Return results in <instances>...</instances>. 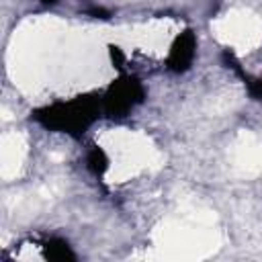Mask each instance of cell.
<instances>
[{
    "label": "cell",
    "mask_w": 262,
    "mask_h": 262,
    "mask_svg": "<svg viewBox=\"0 0 262 262\" xmlns=\"http://www.w3.org/2000/svg\"><path fill=\"white\" fill-rule=\"evenodd\" d=\"M246 86H248V92L252 98L262 100V78H248Z\"/></svg>",
    "instance_id": "7"
},
{
    "label": "cell",
    "mask_w": 262,
    "mask_h": 262,
    "mask_svg": "<svg viewBox=\"0 0 262 262\" xmlns=\"http://www.w3.org/2000/svg\"><path fill=\"white\" fill-rule=\"evenodd\" d=\"M43 250H45V258L55 260V262H72V260H76V254L72 252L70 244L66 239H61V237L47 239Z\"/></svg>",
    "instance_id": "4"
},
{
    "label": "cell",
    "mask_w": 262,
    "mask_h": 262,
    "mask_svg": "<svg viewBox=\"0 0 262 262\" xmlns=\"http://www.w3.org/2000/svg\"><path fill=\"white\" fill-rule=\"evenodd\" d=\"M223 63L229 68V70H233L242 80H248V76H246V72L242 70V66H239V61H237V57L227 49V51H223Z\"/></svg>",
    "instance_id": "6"
},
{
    "label": "cell",
    "mask_w": 262,
    "mask_h": 262,
    "mask_svg": "<svg viewBox=\"0 0 262 262\" xmlns=\"http://www.w3.org/2000/svg\"><path fill=\"white\" fill-rule=\"evenodd\" d=\"M194 49H196L194 33H192L190 29L182 31V33L174 39V43H172V47H170L168 61H166V63H168V70H170V72H176V74L186 72V70L190 68L192 59H194Z\"/></svg>",
    "instance_id": "3"
},
{
    "label": "cell",
    "mask_w": 262,
    "mask_h": 262,
    "mask_svg": "<svg viewBox=\"0 0 262 262\" xmlns=\"http://www.w3.org/2000/svg\"><path fill=\"white\" fill-rule=\"evenodd\" d=\"M143 86L133 76H121L115 80L102 96V113L111 119L125 117L135 104L143 102Z\"/></svg>",
    "instance_id": "2"
},
{
    "label": "cell",
    "mask_w": 262,
    "mask_h": 262,
    "mask_svg": "<svg viewBox=\"0 0 262 262\" xmlns=\"http://www.w3.org/2000/svg\"><path fill=\"white\" fill-rule=\"evenodd\" d=\"M100 111H102V100L90 94H82L72 100H59L37 108L33 113V119L45 129L80 137L98 119Z\"/></svg>",
    "instance_id": "1"
},
{
    "label": "cell",
    "mask_w": 262,
    "mask_h": 262,
    "mask_svg": "<svg viewBox=\"0 0 262 262\" xmlns=\"http://www.w3.org/2000/svg\"><path fill=\"white\" fill-rule=\"evenodd\" d=\"M55 2H57V0H41V4H45V6H47V4L51 6V4H55Z\"/></svg>",
    "instance_id": "10"
},
{
    "label": "cell",
    "mask_w": 262,
    "mask_h": 262,
    "mask_svg": "<svg viewBox=\"0 0 262 262\" xmlns=\"http://www.w3.org/2000/svg\"><path fill=\"white\" fill-rule=\"evenodd\" d=\"M86 164H88V170H90L92 174H96V176H102V174L106 172V168H108V158H106V154H104L100 147L92 145V149L88 151Z\"/></svg>",
    "instance_id": "5"
},
{
    "label": "cell",
    "mask_w": 262,
    "mask_h": 262,
    "mask_svg": "<svg viewBox=\"0 0 262 262\" xmlns=\"http://www.w3.org/2000/svg\"><path fill=\"white\" fill-rule=\"evenodd\" d=\"M86 14H88V16H94V18H108V16H111V12L104 10V8H100V6L86 8Z\"/></svg>",
    "instance_id": "9"
},
{
    "label": "cell",
    "mask_w": 262,
    "mask_h": 262,
    "mask_svg": "<svg viewBox=\"0 0 262 262\" xmlns=\"http://www.w3.org/2000/svg\"><path fill=\"white\" fill-rule=\"evenodd\" d=\"M108 53H111V61H113V66L121 70L123 63H125V55H123V51H121L119 47H115V45H108Z\"/></svg>",
    "instance_id": "8"
}]
</instances>
